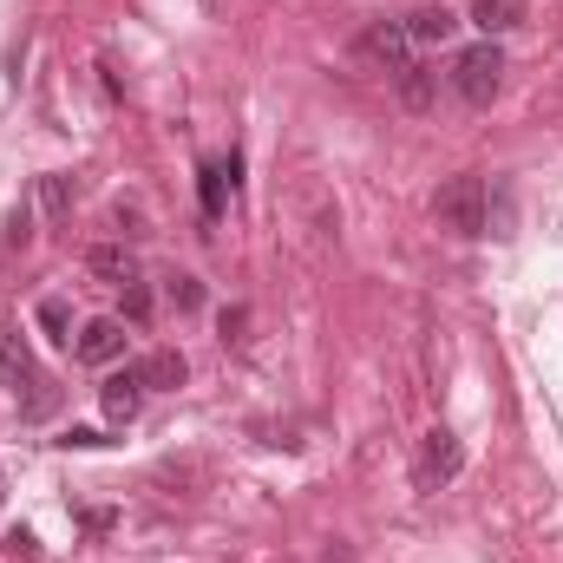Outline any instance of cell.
<instances>
[{
    "instance_id": "cell-19",
    "label": "cell",
    "mask_w": 563,
    "mask_h": 563,
    "mask_svg": "<svg viewBox=\"0 0 563 563\" xmlns=\"http://www.w3.org/2000/svg\"><path fill=\"white\" fill-rule=\"evenodd\" d=\"M59 445H66V452H92V445H106V432H92V426H66Z\"/></svg>"
},
{
    "instance_id": "cell-14",
    "label": "cell",
    "mask_w": 563,
    "mask_h": 563,
    "mask_svg": "<svg viewBox=\"0 0 563 563\" xmlns=\"http://www.w3.org/2000/svg\"><path fill=\"white\" fill-rule=\"evenodd\" d=\"M164 301H170L177 314H197V308H203V282L197 276H170L164 282Z\"/></svg>"
},
{
    "instance_id": "cell-15",
    "label": "cell",
    "mask_w": 563,
    "mask_h": 563,
    "mask_svg": "<svg viewBox=\"0 0 563 563\" xmlns=\"http://www.w3.org/2000/svg\"><path fill=\"white\" fill-rule=\"evenodd\" d=\"M197 197H203V217H223V157L197 170Z\"/></svg>"
},
{
    "instance_id": "cell-11",
    "label": "cell",
    "mask_w": 563,
    "mask_h": 563,
    "mask_svg": "<svg viewBox=\"0 0 563 563\" xmlns=\"http://www.w3.org/2000/svg\"><path fill=\"white\" fill-rule=\"evenodd\" d=\"M407 33H413V46H445V40L459 33V13H445V7H420V13L407 20Z\"/></svg>"
},
{
    "instance_id": "cell-23",
    "label": "cell",
    "mask_w": 563,
    "mask_h": 563,
    "mask_svg": "<svg viewBox=\"0 0 563 563\" xmlns=\"http://www.w3.org/2000/svg\"><path fill=\"white\" fill-rule=\"evenodd\" d=\"M0 498H7V485H0Z\"/></svg>"
},
{
    "instance_id": "cell-20",
    "label": "cell",
    "mask_w": 563,
    "mask_h": 563,
    "mask_svg": "<svg viewBox=\"0 0 563 563\" xmlns=\"http://www.w3.org/2000/svg\"><path fill=\"white\" fill-rule=\"evenodd\" d=\"M112 217H119V230H125V236H151V230H144V210H132V203H119Z\"/></svg>"
},
{
    "instance_id": "cell-1",
    "label": "cell",
    "mask_w": 563,
    "mask_h": 563,
    "mask_svg": "<svg viewBox=\"0 0 563 563\" xmlns=\"http://www.w3.org/2000/svg\"><path fill=\"white\" fill-rule=\"evenodd\" d=\"M432 217H439V230H452V236H485V177H445L439 184V197H432Z\"/></svg>"
},
{
    "instance_id": "cell-10",
    "label": "cell",
    "mask_w": 563,
    "mask_h": 563,
    "mask_svg": "<svg viewBox=\"0 0 563 563\" xmlns=\"http://www.w3.org/2000/svg\"><path fill=\"white\" fill-rule=\"evenodd\" d=\"M432 99H439V73L420 66V59L400 66V106H407V112H432Z\"/></svg>"
},
{
    "instance_id": "cell-16",
    "label": "cell",
    "mask_w": 563,
    "mask_h": 563,
    "mask_svg": "<svg viewBox=\"0 0 563 563\" xmlns=\"http://www.w3.org/2000/svg\"><path fill=\"white\" fill-rule=\"evenodd\" d=\"M40 328H46V341L66 347V341H73V334H66V328H73V308H66L59 295H46V301H40Z\"/></svg>"
},
{
    "instance_id": "cell-22",
    "label": "cell",
    "mask_w": 563,
    "mask_h": 563,
    "mask_svg": "<svg viewBox=\"0 0 563 563\" xmlns=\"http://www.w3.org/2000/svg\"><path fill=\"white\" fill-rule=\"evenodd\" d=\"M243 321H250L243 308H223V341H243Z\"/></svg>"
},
{
    "instance_id": "cell-12",
    "label": "cell",
    "mask_w": 563,
    "mask_h": 563,
    "mask_svg": "<svg viewBox=\"0 0 563 563\" xmlns=\"http://www.w3.org/2000/svg\"><path fill=\"white\" fill-rule=\"evenodd\" d=\"M518 20H525V0H472V26H485V40L518 26Z\"/></svg>"
},
{
    "instance_id": "cell-6",
    "label": "cell",
    "mask_w": 563,
    "mask_h": 563,
    "mask_svg": "<svg viewBox=\"0 0 563 563\" xmlns=\"http://www.w3.org/2000/svg\"><path fill=\"white\" fill-rule=\"evenodd\" d=\"M139 380H144V394H177V387L190 380V361H184L177 347H157V354L139 361Z\"/></svg>"
},
{
    "instance_id": "cell-8",
    "label": "cell",
    "mask_w": 563,
    "mask_h": 563,
    "mask_svg": "<svg viewBox=\"0 0 563 563\" xmlns=\"http://www.w3.org/2000/svg\"><path fill=\"white\" fill-rule=\"evenodd\" d=\"M86 269L99 282H112V288H132V282H139V256H132L125 243H99V250L86 256Z\"/></svg>"
},
{
    "instance_id": "cell-9",
    "label": "cell",
    "mask_w": 563,
    "mask_h": 563,
    "mask_svg": "<svg viewBox=\"0 0 563 563\" xmlns=\"http://www.w3.org/2000/svg\"><path fill=\"white\" fill-rule=\"evenodd\" d=\"M0 380L20 394V387H40V374H33V354H26V341L13 334V328H0Z\"/></svg>"
},
{
    "instance_id": "cell-18",
    "label": "cell",
    "mask_w": 563,
    "mask_h": 563,
    "mask_svg": "<svg viewBox=\"0 0 563 563\" xmlns=\"http://www.w3.org/2000/svg\"><path fill=\"white\" fill-rule=\"evenodd\" d=\"M119 321H151V288H144V282L125 288V314H119Z\"/></svg>"
},
{
    "instance_id": "cell-21",
    "label": "cell",
    "mask_w": 563,
    "mask_h": 563,
    "mask_svg": "<svg viewBox=\"0 0 563 563\" xmlns=\"http://www.w3.org/2000/svg\"><path fill=\"white\" fill-rule=\"evenodd\" d=\"M7 551H13V558H40V538H33V531H13V538H7Z\"/></svg>"
},
{
    "instance_id": "cell-3",
    "label": "cell",
    "mask_w": 563,
    "mask_h": 563,
    "mask_svg": "<svg viewBox=\"0 0 563 563\" xmlns=\"http://www.w3.org/2000/svg\"><path fill=\"white\" fill-rule=\"evenodd\" d=\"M465 472V445H459V432H445V426H432L420 445V465H413V478H420V492H439V485H452Z\"/></svg>"
},
{
    "instance_id": "cell-2",
    "label": "cell",
    "mask_w": 563,
    "mask_h": 563,
    "mask_svg": "<svg viewBox=\"0 0 563 563\" xmlns=\"http://www.w3.org/2000/svg\"><path fill=\"white\" fill-rule=\"evenodd\" d=\"M498 86H505V53H498V40H478V46H465V53L452 59V92H459L465 106H492Z\"/></svg>"
},
{
    "instance_id": "cell-5",
    "label": "cell",
    "mask_w": 563,
    "mask_h": 563,
    "mask_svg": "<svg viewBox=\"0 0 563 563\" xmlns=\"http://www.w3.org/2000/svg\"><path fill=\"white\" fill-rule=\"evenodd\" d=\"M361 53L400 73V66H413V33H407V26H394V20H374V26L361 33Z\"/></svg>"
},
{
    "instance_id": "cell-13",
    "label": "cell",
    "mask_w": 563,
    "mask_h": 563,
    "mask_svg": "<svg viewBox=\"0 0 563 563\" xmlns=\"http://www.w3.org/2000/svg\"><path fill=\"white\" fill-rule=\"evenodd\" d=\"M40 203H46V217L59 223V217L73 210V177H66V170H53V177H40Z\"/></svg>"
},
{
    "instance_id": "cell-7",
    "label": "cell",
    "mask_w": 563,
    "mask_h": 563,
    "mask_svg": "<svg viewBox=\"0 0 563 563\" xmlns=\"http://www.w3.org/2000/svg\"><path fill=\"white\" fill-rule=\"evenodd\" d=\"M99 407H106V420H139V407H144V380H139V367H125V374H112L106 387H99Z\"/></svg>"
},
{
    "instance_id": "cell-17",
    "label": "cell",
    "mask_w": 563,
    "mask_h": 563,
    "mask_svg": "<svg viewBox=\"0 0 563 563\" xmlns=\"http://www.w3.org/2000/svg\"><path fill=\"white\" fill-rule=\"evenodd\" d=\"M26 236H33V230H26V210H7V223H0V250H13V243L26 250Z\"/></svg>"
},
{
    "instance_id": "cell-4",
    "label": "cell",
    "mask_w": 563,
    "mask_h": 563,
    "mask_svg": "<svg viewBox=\"0 0 563 563\" xmlns=\"http://www.w3.org/2000/svg\"><path fill=\"white\" fill-rule=\"evenodd\" d=\"M73 354H79L86 367H112V361L125 354V321H119V314L86 321V328H79V341H73Z\"/></svg>"
}]
</instances>
